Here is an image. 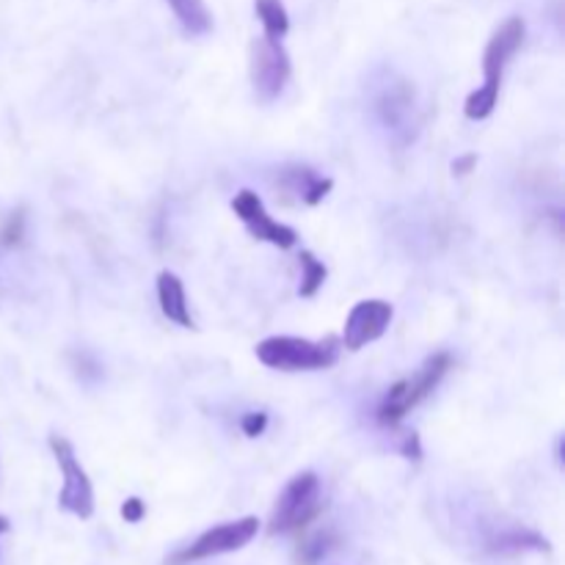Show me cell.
I'll return each instance as SVG.
<instances>
[{
    "label": "cell",
    "instance_id": "14",
    "mask_svg": "<svg viewBox=\"0 0 565 565\" xmlns=\"http://www.w3.org/2000/svg\"><path fill=\"white\" fill-rule=\"evenodd\" d=\"M497 103H500V83H483L478 92H472L467 97V105H463V114L469 119L480 121V119H489L494 114Z\"/></svg>",
    "mask_w": 565,
    "mask_h": 565
},
{
    "label": "cell",
    "instance_id": "15",
    "mask_svg": "<svg viewBox=\"0 0 565 565\" xmlns=\"http://www.w3.org/2000/svg\"><path fill=\"white\" fill-rule=\"evenodd\" d=\"M298 259H301V270H303L301 287H298V292H301L303 298H312L315 292L323 287L326 265L320 263V259H315V254H309V252H301V257H298Z\"/></svg>",
    "mask_w": 565,
    "mask_h": 565
},
{
    "label": "cell",
    "instance_id": "11",
    "mask_svg": "<svg viewBox=\"0 0 565 565\" xmlns=\"http://www.w3.org/2000/svg\"><path fill=\"white\" fill-rule=\"evenodd\" d=\"M169 6L191 36H204V33L213 31V14L204 6V0H169Z\"/></svg>",
    "mask_w": 565,
    "mask_h": 565
},
{
    "label": "cell",
    "instance_id": "1",
    "mask_svg": "<svg viewBox=\"0 0 565 565\" xmlns=\"http://www.w3.org/2000/svg\"><path fill=\"white\" fill-rule=\"evenodd\" d=\"M340 348L337 340L312 342L303 337H268L257 345V359L270 370H285V373H298V370H326L337 362Z\"/></svg>",
    "mask_w": 565,
    "mask_h": 565
},
{
    "label": "cell",
    "instance_id": "2",
    "mask_svg": "<svg viewBox=\"0 0 565 565\" xmlns=\"http://www.w3.org/2000/svg\"><path fill=\"white\" fill-rule=\"evenodd\" d=\"M447 370H450V356H447V353H434L417 373L397 381V384L386 392L384 403H381L379 408L381 423L397 425L401 419H406V414H412L414 408L441 384Z\"/></svg>",
    "mask_w": 565,
    "mask_h": 565
},
{
    "label": "cell",
    "instance_id": "18",
    "mask_svg": "<svg viewBox=\"0 0 565 565\" xmlns=\"http://www.w3.org/2000/svg\"><path fill=\"white\" fill-rule=\"evenodd\" d=\"M475 166V154H467L463 160H458V163H452V169L458 171V174H467V169H472Z\"/></svg>",
    "mask_w": 565,
    "mask_h": 565
},
{
    "label": "cell",
    "instance_id": "9",
    "mask_svg": "<svg viewBox=\"0 0 565 565\" xmlns=\"http://www.w3.org/2000/svg\"><path fill=\"white\" fill-rule=\"evenodd\" d=\"M527 36V25H524L522 17H511L500 25V31L491 36L489 47L483 53V75L486 83H500L502 86V72H505L508 61L519 53V47L524 44Z\"/></svg>",
    "mask_w": 565,
    "mask_h": 565
},
{
    "label": "cell",
    "instance_id": "19",
    "mask_svg": "<svg viewBox=\"0 0 565 565\" xmlns=\"http://www.w3.org/2000/svg\"><path fill=\"white\" fill-rule=\"evenodd\" d=\"M6 530H9V519H3V516H0V535H3Z\"/></svg>",
    "mask_w": 565,
    "mask_h": 565
},
{
    "label": "cell",
    "instance_id": "3",
    "mask_svg": "<svg viewBox=\"0 0 565 565\" xmlns=\"http://www.w3.org/2000/svg\"><path fill=\"white\" fill-rule=\"evenodd\" d=\"M323 500H320V480L315 472H301L285 486L270 513V535L298 533L318 519Z\"/></svg>",
    "mask_w": 565,
    "mask_h": 565
},
{
    "label": "cell",
    "instance_id": "13",
    "mask_svg": "<svg viewBox=\"0 0 565 565\" xmlns=\"http://www.w3.org/2000/svg\"><path fill=\"white\" fill-rule=\"evenodd\" d=\"M254 6H257V14L265 28V36L281 39L287 31H290V17H287V9L281 0H257Z\"/></svg>",
    "mask_w": 565,
    "mask_h": 565
},
{
    "label": "cell",
    "instance_id": "16",
    "mask_svg": "<svg viewBox=\"0 0 565 565\" xmlns=\"http://www.w3.org/2000/svg\"><path fill=\"white\" fill-rule=\"evenodd\" d=\"M241 428H243V434L252 436V439H257V436H263L265 428H268V414H263V412L246 414L241 423Z\"/></svg>",
    "mask_w": 565,
    "mask_h": 565
},
{
    "label": "cell",
    "instance_id": "17",
    "mask_svg": "<svg viewBox=\"0 0 565 565\" xmlns=\"http://www.w3.org/2000/svg\"><path fill=\"white\" fill-rule=\"evenodd\" d=\"M143 513H147V505H143V502L138 500V497H130V500H127L125 505H121V516H125V522H130V524L141 522Z\"/></svg>",
    "mask_w": 565,
    "mask_h": 565
},
{
    "label": "cell",
    "instance_id": "7",
    "mask_svg": "<svg viewBox=\"0 0 565 565\" xmlns=\"http://www.w3.org/2000/svg\"><path fill=\"white\" fill-rule=\"evenodd\" d=\"M392 318H395V307H392L390 301H381V298L359 301L345 320L342 345H345L348 351H362L370 342L381 340V337L386 334Z\"/></svg>",
    "mask_w": 565,
    "mask_h": 565
},
{
    "label": "cell",
    "instance_id": "4",
    "mask_svg": "<svg viewBox=\"0 0 565 565\" xmlns=\"http://www.w3.org/2000/svg\"><path fill=\"white\" fill-rule=\"evenodd\" d=\"M257 533H259V522L254 516L218 524V527L199 535L188 550L177 552V555L169 561V565H188V563L207 561V557L230 555V552H237L243 550V546L252 544V541L257 539Z\"/></svg>",
    "mask_w": 565,
    "mask_h": 565
},
{
    "label": "cell",
    "instance_id": "6",
    "mask_svg": "<svg viewBox=\"0 0 565 565\" xmlns=\"http://www.w3.org/2000/svg\"><path fill=\"white\" fill-rule=\"evenodd\" d=\"M50 447H53L55 461H58L61 475H64V486H61L58 505L64 508V511L75 513L77 519H92L94 489H92V480H88L86 469L77 463L75 450H72V445L64 439V436H50Z\"/></svg>",
    "mask_w": 565,
    "mask_h": 565
},
{
    "label": "cell",
    "instance_id": "5",
    "mask_svg": "<svg viewBox=\"0 0 565 565\" xmlns=\"http://www.w3.org/2000/svg\"><path fill=\"white\" fill-rule=\"evenodd\" d=\"M290 55L281 47V39H257L252 44V83L263 103H274L290 81Z\"/></svg>",
    "mask_w": 565,
    "mask_h": 565
},
{
    "label": "cell",
    "instance_id": "12",
    "mask_svg": "<svg viewBox=\"0 0 565 565\" xmlns=\"http://www.w3.org/2000/svg\"><path fill=\"white\" fill-rule=\"evenodd\" d=\"M285 174L290 177L292 191H296L307 204H320L326 196H329L331 180L318 177L312 169H303L301 166V169H287Z\"/></svg>",
    "mask_w": 565,
    "mask_h": 565
},
{
    "label": "cell",
    "instance_id": "10",
    "mask_svg": "<svg viewBox=\"0 0 565 565\" xmlns=\"http://www.w3.org/2000/svg\"><path fill=\"white\" fill-rule=\"evenodd\" d=\"M158 301L160 312H163L171 323L182 326V329H191L193 320L191 312H188L185 287H182L180 276H174L171 270H163V274L158 276Z\"/></svg>",
    "mask_w": 565,
    "mask_h": 565
},
{
    "label": "cell",
    "instance_id": "8",
    "mask_svg": "<svg viewBox=\"0 0 565 565\" xmlns=\"http://www.w3.org/2000/svg\"><path fill=\"white\" fill-rule=\"evenodd\" d=\"M232 210H235L237 218L248 226V232H252L257 241H265V243H270V246H279V248L296 246V241H298L296 230H290V226H285V224H279V221L270 218L268 210H265V204H263V199H259L254 191L237 193V196L232 199Z\"/></svg>",
    "mask_w": 565,
    "mask_h": 565
}]
</instances>
